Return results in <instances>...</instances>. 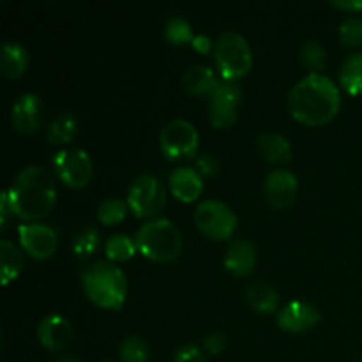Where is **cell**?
<instances>
[{"label": "cell", "instance_id": "21", "mask_svg": "<svg viewBox=\"0 0 362 362\" xmlns=\"http://www.w3.org/2000/svg\"><path fill=\"white\" fill-rule=\"evenodd\" d=\"M257 145L269 163H286L292 158V144L281 133H262L257 138Z\"/></svg>", "mask_w": 362, "mask_h": 362}, {"label": "cell", "instance_id": "8", "mask_svg": "<svg viewBox=\"0 0 362 362\" xmlns=\"http://www.w3.org/2000/svg\"><path fill=\"white\" fill-rule=\"evenodd\" d=\"M198 131L187 119L168 120L159 133V147L168 159L191 158L198 151Z\"/></svg>", "mask_w": 362, "mask_h": 362}, {"label": "cell", "instance_id": "3", "mask_svg": "<svg viewBox=\"0 0 362 362\" xmlns=\"http://www.w3.org/2000/svg\"><path fill=\"white\" fill-rule=\"evenodd\" d=\"M81 286L88 299L106 310H119L126 299V274L110 260H95L80 272Z\"/></svg>", "mask_w": 362, "mask_h": 362}, {"label": "cell", "instance_id": "1", "mask_svg": "<svg viewBox=\"0 0 362 362\" xmlns=\"http://www.w3.org/2000/svg\"><path fill=\"white\" fill-rule=\"evenodd\" d=\"M288 110L293 119L308 126L329 122L341 106L339 88L327 74L308 73L288 92Z\"/></svg>", "mask_w": 362, "mask_h": 362}, {"label": "cell", "instance_id": "29", "mask_svg": "<svg viewBox=\"0 0 362 362\" xmlns=\"http://www.w3.org/2000/svg\"><path fill=\"white\" fill-rule=\"evenodd\" d=\"M165 37L172 45H182V42L193 41L194 32L186 18L179 16V14H173L165 23Z\"/></svg>", "mask_w": 362, "mask_h": 362}, {"label": "cell", "instance_id": "41", "mask_svg": "<svg viewBox=\"0 0 362 362\" xmlns=\"http://www.w3.org/2000/svg\"><path fill=\"white\" fill-rule=\"evenodd\" d=\"M361 362H362V361H361Z\"/></svg>", "mask_w": 362, "mask_h": 362}, {"label": "cell", "instance_id": "27", "mask_svg": "<svg viewBox=\"0 0 362 362\" xmlns=\"http://www.w3.org/2000/svg\"><path fill=\"white\" fill-rule=\"evenodd\" d=\"M299 59L311 73H320L325 67V60H327V53L322 46L320 41L317 39H306L300 42L299 46Z\"/></svg>", "mask_w": 362, "mask_h": 362}, {"label": "cell", "instance_id": "6", "mask_svg": "<svg viewBox=\"0 0 362 362\" xmlns=\"http://www.w3.org/2000/svg\"><path fill=\"white\" fill-rule=\"evenodd\" d=\"M193 218L198 230L216 240L230 239L235 232L237 223H239L232 207L226 205L225 202L216 200V198L202 200L194 209Z\"/></svg>", "mask_w": 362, "mask_h": 362}, {"label": "cell", "instance_id": "20", "mask_svg": "<svg viewBox=\"0 0 362 362\" xmlns=\"http://www.w3.org/2000/svg\"><path fill=\"white\" fill-rule=\"evenodd\" d=\"M246 299L250 306L258 313H272L278 311L279 293L271 283L253 281L246 286Z\"/></svg>", "mask_w": 362, "mask_h": 362}, {"label": "cell", "instance_id": "39", "mask_svg": "<svg viewBox=\"0 0 362 362\" xmlns=\"http://www.w3.org/2000/svg\"><path fill=\"white\" fill-rule=\"evenodd\" d=\"M99 362H115V361H110V359H103V361H99Z\"/></svg>", "mask_w": 362, "mask_h": 362}, {"label": "cell", "instance_id": "30", "mask_svg": "<svg viewBox=\"0 0 362 362\" xmlns=\"http://www.w3.org/2000/svg\"><path fill=\"white\" fill-rule=\"evenodd\" d=\"M127 205L126 200L115 197H108L105 200H101L98 207V219L103 225H117V223L122 221L127 214Z\"/></svg>", "mask_w": 362, "mask_h": 362}, {"label": "cell", "instance_id": "40", "mask_svg": "<svg viewBox=\"0 0 362 362\" xmlns=\"http://www.w3.org/2000/svg\"><path fill=\"white\" fill-rule=\"evenodd\" d=\"M361 21H362V14H361Z\"/></svg>", "mask_w": 362, "mask_h": 362}, {"label": "cell", "instance_id": "15", "mask_svg": "<svg viewBox=\"0 0 362 362\" xmlns=\"http://www.w3.org/2000/svg\"><path fill=\"white\" fill-rule=\"evenodd\" d=\"M37 339L46 350L62 352L71 345V339H73L71 322L59 313L45 315L37 324Z\"/></svg>", "mask_w": 362, "mask_h": 362}, {"label": "cell", "instance_id": "5", "mask_svg": "<svg viewBox=\"0 0 362 362\" xmlns=\"http://www.w3.org/2000/svg\"><path fill=\"white\" fill-rule=\"evenodd\" d=\"M214 60L225 80H237L251 69L253 52L240 32L225 30L214 42Z\"/></svg>", "mask_w": 362, "mask_h": 362}, {"label": "cell", "instance_id": "16", "mask_svg": "<svg viewBox=\"0 0 362 362\" xmlns=\"http://www.w3.org/2000/svg\"><path fill=\"white\" fill-rule=\"evenodd\" d=\"M257 264V247L247 239H235L228 244L223 257V265L233 276H247Z\"/></svg>", "mask_w": 362, "mask_h": 362}, {"label": "cell", "instance_id": "28", "mask_svg": "<svg viewBox=\"0 0 362 362\" xmlns=\"http://www.w3.org/2000/svg\"><path fill=\"white\" fill-rule=\"evenodd\" d=\"M148 345L141 336L129 334L120 341L119 359L120 362H148Z\"/></svg>", "mask_w": 362, "mask_h": 362}, {"label": "cell", "instance_id": "7", "mask_svg": "<svg viewBox=\"0 0 362 362\" xmlns=\"http://www.w3.org/2000/svg\"><path fill=\"white\" fill-rule=\"evenodd\" d=\"M127 205L138 218L156 216L166 204V189L152 173H140L127 187Z\"/></svg>", "mask_w": 362, "mask_h": 362}, {"label": "cell", "instance_id": "38", "mask_svg": "<svg viewBox=\"0 0 362 362\" xmlns=\"http://www.w3.org/2000/svg\"><path fill=\"white\" fill-rule=\"evenodd\" d=\"M55 362H81L76 356H71V354H64V356L57 357Z\"/></svg>", "mask_w": 362, "mask_h": 362}, {"label": "cell", "instance_id": "26", "mask_svg": "<svg viewBox=\"0 0 362 362\" xmlns=\"http://www.w3.org/2000/svg\"><path fill=\"white\" fill-rule=\"evenodd\" d=\"M99 240H101V232H99L98 226L83 225L74 233L71 247H73V253L78 258H85L98 250Z\"/></svg>", "mask_w": 362, "mask_h": 362}, {"label": "cell", "instance_id": "2", "mask_svg": "<svg viewBox=\"0 0 362 362\" xmlns=\"http://www.w3.org/2000/svg\"><path fill=\"white\" fill-rule=\"evenodd\" d=\"M6 191L13 214L28 223L49 214L57 202L55 180L41 165L23 166Z\"/></svg>", "mask_w": 362, "mask_h": 362}, {"label": "cell", "instance_id": "37", "mask_svg": "<svg viewBox=\"0 0 362 362\" xmlns=\"http://www.w3.org/2000/svg\"><path fill=\"white\" fill-rule=\"evenodd\" d=\"M191 42H193L194 49H198V52H202V53H207L209 49L212 48V41L207 34L194 35V39Z\"/></svg>", "mask_w": 362, "mask_h": 362}, {"label": "cell", "instance_id": "17", "mask_svg": "<svg viewBox=\"0 0 362 362\" xmlns=\"http://www.w3.org/2000/svg\"><path fill=\"white\" fill-rule=\"evenodd\" d=\"M170 191L180 202H194L204 191V177L191 166H177L168 175Z\"/></svg>", "mask_w": 362, "mask_h": 362}, {"label": "cell", "instance_id": "18", "mask_svg": "<svg viewBox=\"0 0 362 362\" xmlns=\"http://www.w3.org/2000/svg\"><path fill=\"white\" fill-rule=\"evenodd\" d=\"M219 81L216 71L207 64H191L180 76L182 87L193 95H211Z\"/></svg>", "mask_w": 362, "mask_h": 362}, {"label": "cell", "instance_id": "23", "mask_svg": "<svg viewBox=\"0 0 362 362\" xmlns=\"http://www.w3.org/2000/svg\"><path fill=\"white\" fill-rule=\"evenodd\" d=\"M339 83L349 94H362V52H354L339 66Z\"/></svg>", "mask_w": 362, "mask_h": 362}, {"label": "cell", "instance_id": "24", "mask_svg": "<svg viewBox=\"0 0 362 362\" xmlns=\"http://www.w3.org/2000/svg\"><path fill=\"white\" fill-rule=\"evenodd\" d=\"M0 267H2V285L7 286L23 267V253L11 240H0Z\"/></svg>", "mask_w": 362, "mask_h": 362}, {"label": "cell", "instance_id": "4", "mask_svg": "<svg viewBox=\"0 0 362 362\" xmlns=\"http://www.w3.org/2000/svg\"><path fill=\"white\" fill-rule=\"evenodd\" d=\"M136 250L154 262L175 260L182 250V235L168 218H152L134 233Z\"/></svg>", "mask_w": 362, "mask_h": 362}, {"label": "cell", "instance_id": "36", "mask_svg": "<svg viewBox=\"0 0 362 362\" xmlns=\"http://www.w3.org/2000/svg\"><path fill=\"white\" fill-rule=\"evenodd\" d=\"M334 7H339L343 11H361L362 13V0H331Z\"/></svg>", "mask_w": 362, "mask_h": 362}, {"label": "cell", "instance_id": "22", "mask_svg": "<svg viewBox=\"0 0 362 362\" xmlns=\"http://www.w3.org/2000/svg\"><path fill=\"white\" fill-rule=\"evenodd\" d=\"M78 131V117L74 112L69 110H64V112L57 113V117H53V120L49 122L48 129H46V140L49 144L55 145H64L69 144L74 138Z\"/></svg>", "mask_w": 362, "mask_h": 362}, {"label": "cell", "instance_id": "33", "mask_svg": "<svg viewBox=\"0 0 362 362\" xmlns=\"http://www.w3.org/2000/svg\"><path fill=\"white\" fill-rule=\"evenodd\" d=\"M226 343H228L226 334H223V332H219V331H214V332H209V334L204 336V341H202V345H204V349L207 350L209 354H212V356H218V354H221L223 350H225Z\"/></svg>", "mask_w": 362, "mask_h": 362}, {"label": "cell", "instance_id": "9", "mask_svg": "<svg viewBox=\"0 0 362 362\" xmlns=\"http://www.w3.org/2000/svg\"><path fill=\"white\" fill-rule=\"evenodd\" d=\"M52 159L57 175L66 186L74 187V189L87 186L92 177V159L85 148L69 145L57 151Z\"/></svg>", "mask_w": 362, "mask_h": 362}, {"label": "cell", "instance_id": "32", "mask_svg": "<svg viewBox=\"0 0 362 362\" xmlns=\"http://www.w3.org/2000/svg\"><path fill=\"white\" fill-rule=\"evenodd\" d=\"M172 362H205L204 350L193 343H186V345L179 346L177 352L173 354Z\"/></svg>", "mask_w": 362, "mask_h": 362}, {"label": "cell", "instance_id": "25", "mask_svg": "<svg viewBox=\"0 0 362 362\" xmlns=\"http://www.w3.org/2000/svg\"><path fill=\"white\" fill-rule=\"evenodd\" d=\"M136 251V243L127 233H113L105 243V255L110 262L129 260Z\"/></svg>", "mask_w": 362, "mask_h": 362}, {"label": "cell", "instance_id": "12", "mask_svg": "<svg viewBox=\"0 0 362 362\" xmlns=\"http://www.w3.org/2000/svg\"><path fill=\"white\" fill-rule=\"evenodd\" d=\"M299 180L292 170L274 168L264 179L265 202L272 209H285L296 200Z\"/></svg>", "mask_w": 362, "mask_h": 362}, {"label": "cell", "instance_id": "35", "mask_svg": "<svg viewBox=\"0 0 362 362\" xmlns=\"http://www.w3.org/2000/svg\"><path fill=\"white\" fill-rule=\"evenodd\" d=\"M9 212L13 214V211L9 207V200H7V191H2V194H0V228L2 230L6 228Z\"/></svg>", "mask_w": 362, "mask_h": 362}, {"label": "cell", "instance_id": "13", "mask_svg": "<svg viewBox=\"0 0 362 362\" xmlns=\"http://www.w3.org/2000/svg\"><path fill=\"white\" fill-rule=\"evenodd\" d=\"M276 322L283 331L303 332L315 327L320 322V311L308 300L293 299L288 300L281 310H278Z\"/></svg>", "mask_w": 362, "mask_h": 362}, {"label": "cell", "instance_id": "31", "mask_svg": "<svg viewBox=\"0 0 362 362\" xmlns=\"http://www.w3.org/2000/svg\"><path fill=\"white\" fill-rule=\"evenodd\" d=\"M338 35L349 48H359L362 45V21L361 16H349L339 23Z\"/></svg>", "mask_w": 362, "mask_h": 362}, {"label": "cell", "instance_id": "10", "mask_svg": "<svg viewBox=\"0 0 362 362\" xmlns=\"http://www.w3.org/2000/svg\"><path fill=\"white\" fill-rule=\"evenodd\" d=\"M240 99H243V88L235 80H225L223 78L218 87L209 95V119L212 126L228 127L237 120Z\"/></svg>", "mask_w": 362, "mask_h": 362}, {"label": "cell", "instance_id": "19", "mask_svg": "<svg viewBox=\"0 0 362 362\" xmlns=\"http://www.w3.org/2000/svg\"><path fill=\"white\" fill-rule=\"evenodd\" d=\"M28 66V49L18 41H6L0 48V73L9 80H16Z\"/></svg>", "mask_w": 362, "mask_h": 362}, {"label": "cell", "instance_id": "34", "mask_svg": "<svg viewBox=\"0 0 362 362\" xmlns=\"http://www.w3.org/2000/svg\"><path fill=\"white\" fill-rule=\"evenodd\" d=\"M197 168L202 175H218L219 161L216 159V156L212 154H200L197 158Z\"/></svg>", "mask_w": 362, "mask_h": 362}, {"label": "cell", "instance_id": "11", "mask_svg": "<svg viewBox=\"0 0 362 362\" xmlns=\"http://www.w3.org/2000/svg\"><path fill=\"white\" fill-rule=\"evenodd\" d=\"M18 237H20L23 250L37 260L52 257L57 250V244H59L55 228L37 221L20 223L18 225Z\"/></svg>", "mask_w": 362, "mask_h": 362}, {"label": "cell", "instance_id": "14", "mask_svg": "<svg viewBox=\"0 0 362 362\" xmlns=\"http://www.w3.org/2000/svg\"><path fill=\"white\" fill-rule=\"evenodd\" d=\"M42 99L35 92H23L11 105V124L21 134H32L42 119Z\"/></svg>", "mask_w": 362, "mask_h": 362}]
</instances>
